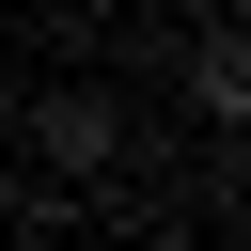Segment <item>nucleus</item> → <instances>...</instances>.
I'll list each match as a JSON object with an SVG mask.
<instances>
[{
    "label": "nucleus",
    "mask_w": 251,
    "mask_h": 251,
    "mask_svg": "<svg viewBox=\"0 0 251 251\" xmlns=\"http://www.w3.org/2000/svg\"><path fill=\"white\" fill-rule=\"evenodd\" d=\"M0 220H16V157H0Z\"/></svg>",
    "instance_id": "3"
},
{
    "label": "nucleus",
    "mask_w": 251,
    "mask_h": 251,
    "mask_svg": "<svg viewBox=\"0 0 251 251\" xmlns=\"http://www.w3.org/2000/svg\"><path fill=\"white\" fill-rule=\"evenodd\" d=\"M31 157L110 173V157H126V110H110V94H31Z\"/></svg>",
    "instance_id": "1"
},
{
    "label": "nucleus",
    "mask_w": 251,
    "mask_h": 251,
    "mask_svg": "<svg viewBox=\"0 0 251 251\" xmlns=\"http://www.w3.org/2000/svg\"><path fill=\"white\" fill-rule=\"evenodd\" d=\"M188 94H204L220 126H251V31H204V47H188Z\"/></svg>",
    "instance_id": "2"
}]
</instances>
